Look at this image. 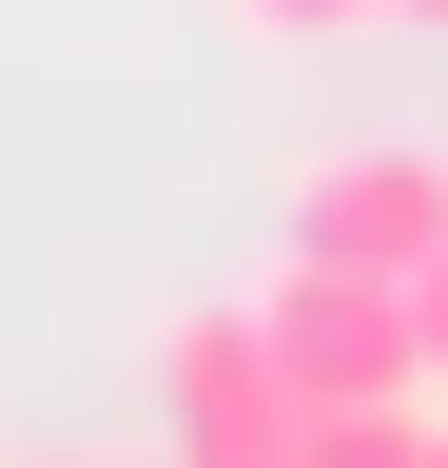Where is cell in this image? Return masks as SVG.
Returning <instances> with one entry per match:
<instances>
[{
	"instance_id": "2",
	"label": "cell",
	"mask_w": 448,
	"mask_h": 468,
	"mask_svg": "<svg viewBox=\"0 0 448 468\" xmlns=\"http://www.w3.org/2000/svg\"><path fill=\"white\" fill-rule=\"evenodd\" d=\"M156 430H176V468H293L312 390H293V351L254 332V292H234V313H176V332H156Z\"/></svg>"
},
{
	"instance_id": "1",
	"label": "cell",
	"mask_w": 448,
	"mask_h": 468,
	"mask_svg": "<svg viewBox=\"0 0 448 468\" xmlns=\"http://www.w3.org/2000/svg\"><path fill=\"white\" fill-rule=\"evenodd\" d=\"M254 332L293 351V390H312V410L429 390V313H410V273H351V254H273V273H254Z\"/></svg>"
},
{
	"instance_id": "6",
	"label": "cell",
	"mask_w": 448,
	"mask_h": 468,
	"mask_svg": "<svg viewBox=\"0 0 448 468\" xmlns=\"http://www.w3.org/2000/svg\"><path fill=\"white\" fill-rule=\"evenodd\" d=\"M410 313H429V390H448V254H429V273H410Z\"/></svg>"
},
{
	"instance_id": "9",
	"label": "cell",
	"mask_w": 448,
	"mask_h": 468,
	"mask_svg": "<svg viewBox=\"0 0 448 468\" xmlns=\"http://www.w3.org/2000/svg\"><path fill=\"white\" fill-rule=\"evenodd\" d=\"M429 468H448V410H429Z\"/></svg>"
},
{
	"instance_id": "5",
	"label": "cell",
	"mask_w": 448,
	"mask_h": 468,
	"mask_svg": "<svg viewBox=\"0 0 448 468\" xmlns=\"http://www.w3.org/2000/svg\"><path fill=\"white\" fill-rule=\"evenodd\" d=\"M234 20H254V39H370L390 0H234Z\"/></svg>"
},
{
	"instance_id": "4",
	"label": "cell",
	"mask_w": 448,
	"mask_h": 468,
	"mask_svg": "<svg viewBox=\"0 0 448 468\" xmlns=\"http://www.w3.org/2000/svg\"><path fill=\"white\" fill-rule=\"evenodd\" d=\"M429 410H448V390H370V410H312V430H293V468H429Z\"/></svg>"
},
{
	"instance_id": "7",
	"label": "cell",
	"mask_w": 448,
	"mask_h": 468,
	"mask_svg": "<svg viewBox=\"0 0 448 468\" xmlns=\"http://www.w3.org/2000/svg\"><path fill=\"white\" fill-rule=\"evenodd\" d=\"M390 20H410V39H448V0H390Z\"/></svg>"
},
{
	"instance_id": "3",
	"label": "cell",
	"mask_w": 448,
	"mask_h": 468,
	"mask_svg": "<svg viewBox=\"0 0 448 468\" xmlns=\"http://www.w3.org/2000/svg\"><path fill=\"white\" fill-rule=\"evenodd\" d=\"M293 254L429 273V254H448V156H429V137H331V156L293 176Z\"/></svg>"
},
{
	"instance_id": "8",
	"label": "cell",
	"mask_w": 448,
	"mask_h": 468,
	"mask_svg": "<svg viewBox=\"0 0 448 468\" xmlns=\"http://www.w3.org/2000/svg\"><path fill=\"white\" fill-rule=\"evenodd\" d=\"M39 468H98V449H39Z\"/></svg>"
}]
</instances>
